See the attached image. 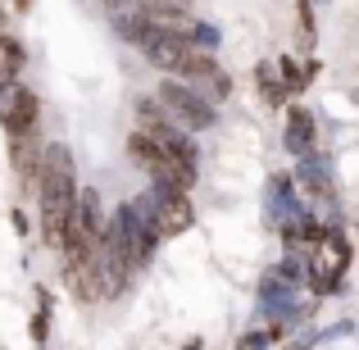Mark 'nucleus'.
Wrapping results in <instances>:
<instances>
[{"mask_svg": "<svg viewBox=\"0 0 359 350\" xmlns=\"http://www.w3.org/2000/svg\"><path fill=\"white\" fill-rule=\"evenodd\" d=\"M78 164H73V150L64 141H46L41 155V173H36V228L41 241L55 255L64 250V236H69V219L73 205H78Z\"/></svg>", "mask_w": 359, "mask_h": 350, "instance_id": "1", "label": "nucleus"}, {"mask_svg": "<svg viewBox=\"0 0 359 350\" xmlns=\"http://www.w3.org/2000/svg\"><path fill=\"white\" fill-rule=\"evenodd\" d=\"M305 260H309V282H305L309 296H314V300L337 296V291H341V282H346V273H351V264H355L351 236H346L341 223H327L323 241H318Z\"/></svg>", "mask_w": 359, "mask_h": 350, "instance_id": "2", "label": "nucleus"}, {"mask_svg": "<svg viewBox=\"0 0 359 350\" xmlns=\"http://www.w3.org/2000/svg\"><path fill=\"white\" fill-rule=\"evenodd\" d=\"M155 100L164 105V114L177 123L182 132H210L214 123H219V109H214V100L210 96H201V91L191 87V82H182V78H159V87H155Z\"/></svg>", "mask_w": 359, "mask_h": 350, "instance_id": "3", "label": "nucleus"}, {"mask_svg": "<svg viewBox=\"0 0 359 350\" xmlns=\"http://www.w3.org/2000/svg\"><path fill=\"white\" fill-rule=\"evenodd\" d=\"M296 187H300V196H305L314 210H323V219L327 223H337V182H332V164H327V155H305V159H296Z\"/></svg>", "mask_w": 359, "mask_h": 350, "instance_id": "4", "label": "nucleus"}, {"mask_svg": "<svg viewBox=\"0 0 359 350\" xmlns=\"http://www.w3.org/2000/svg\"><path fill=\"white\" fill-rule=\"evenodd\" d=\"M36 123H41V100H36L32 87L23 82H5L0 87V128L5 137H36Z\"/></svg>", "mask_w": 359, "mask_h": 350, "instance_id": "5", "label": "nucleus"}, {"mask_svg": "<svg viewBox=\"0 0 359 350\" xmlns=\"http://www.w3.org/2000/svg\"><path fill=\"white\" fill-rule=\"evenodd\" d=\"M305 210H314V205L300 196V187H296V177H291V173H273L269 182H264V223H269L273 232H278L282 223L300 219Z\"/></svg>", "mask_w": 359, "mask_h": 350, "instance_id": "6", "label": "nucleus"}, {"mask_svg": "<svg viewBox=\"0 0 359 350\" xmlns=\"http://www.w3.org/2000/svg\"><path fill=\"white\" fill-rule=\"evenodd\" d=\"M182 82H191L201 96H210L214 105H223V100L232 96V78H228V69L219 64V55L214 51H191V60L182 64V73H177Z\"/></svg>", "mask_w": 359, "mask_h": 350, "instance_id": "7", "label": "nucleus"}, {"mask_svg": "<svg viewBox=\"0 0 359 350\" xmlns=\"http://www.w3.org/2000/svg\"><path fill=\"white\" fill-rule=\"evenodd\" d=\"M191 51H196L191 41H182V36H168V32H150L146 46H141L146 64H150V69H159L164 78H177V73H182V64L191 60Z\"/></svg>", "mask_w": 359, "mask_h": 350, "instance_id": "8", "label": "nucleus"}, {"mask_svg": "<svg viewBox=\"0 0 359 350\" xmlns=\"http://www.w3.org/2000/svg\"><path fill=\"white\" fill-rule=\"evenodd\" d=\"M282 146H287L296 159H305V155L318 150V123H314V114H309L305 105H296V100L282 109Z\"/></svg>", "mask_w": 359, "mask_h": 350, "instance_id": "9", "label": "nucleus"}, {"mask_svg": "<svg viewBox=\"0 0 359 350\" xmlns=\"http://www.w3.org/2000/svg\"><path fill=\"white\" fill-rule=\"evenodd\" d=\"M300 291L305 287H296V282H287L278 269H264V278H259V287H255V314L269 323V318H278L282 309L291 305V300H300Z\"/></svg>", "mask_w": 359, "mask_h": 350, "instance_id": "10", "label": "nucleus"}, {"mask_svg": "<svg viewBox=\"0 0 359 350\" xmlns=\"http://www.w3.org/2000/svg\"><path fill=\"white\" fill-rule=\"evenodd\" d=\"M41 155H46V141H41V137H14V141H9V164H14V177H18V187L36 191Z\"/></svg>", "mask_w": 359, "mask_h": 350, "instance_id": "11", "label": "nucleus"}, {"mask_svg": "<svg viewBox=\"0 0 359 350\" xmlns=\"http://www.w3.org/2000/svg\"><path fill=\"white\" fill-rule=\"evenodd\" d=\"M255 91H259V100L269 109L291 105V91H287V82H282V73H278V64H273V60H259V64H255Z\"/></svg>", "mask_w": 359, "mask_h": 350, "instance_id": "12", "label": "nucleus"}, {"mask_svg": "<svg viewBox=\"0 0 359 350\" xmlns=\"http://www.w3.org/2000/svg\"><path fill=\"white\" fill-rule=\"evenodd\" d=\"M23 69H27V46L18 41L14 32H0V87H5V82H18Z\"/></svg>", "mask_w": 359, "mask_h": 350, "instance_id": "13", "label": "nucleus"}, {"mask_svg": "<svg viewBox=\"0 0 359 350\" xmlns=\"http://www.w3.org/2000/svg\"><path fill=\"white\" fill-rule=\"evenodd\" d=\"M46 337H50V296L46 291H36V314H32V342L46 346Z\"/></svg>", "mask_w": 359, "mask_h": 350, "instance_id": "14", "label": "nucleus"}, {"mask_svg": "<svg viewBox=\"0 0 359 350\" xmlns=\"http://www.w3.org/2000/svg\"><path fill=\"white\" fill-rule=\"evenodd\" d=\"M278 64V73H282V82H287V91H291V100L305 91V73H300V64L291 60V55H282V60H273Z\"/></svg>", "mask_w": 359, "mask_h": 350, "instance_id": "15", "label": "nucleus"}, {"mask_svg": "<svg viewBox=\"0 0 359 350\" xmlns=\"http://www.w3.org/2000/svg\"><path fill=\"white\" fill-rule=\"evenodd\" d=\"M219 41H223V32L201 18V23H196V32H191V46H196V51H219Z\"/></svg>", "mask_w": 359, "mask_h": 350, "instance_id": "16", "label": "nucleus"}, {"mask_svg": "<svg viewBox=\"0 0 359 350\" xmlns=\"http://www.w3.org/2000/svg\"><path fill=\"white\" fill-rule=\"evenodd\" d=\"M296 27H300V41H314V0H300L296 5Z\"/></svg>", "mask_w": 359, "mask_h": 350, "instance_id": "17", "label": "nucleus"}, {"mask_svg": "<svg viewBox=\"0 0 359 350\" xmlns=\"http://www.w3.org/2000/svg\"><path fill=\"white\" fill-rule=\"evenodd\" d=\"M232 350H273V342H269V332H264V328H250V332L237 337V346H232Z\"/></svg>", "mask_w": 359, "mask_h": 350, "instance_id": "18", "label": "nucleus"}, {"mask_svg": "<svg viewBox=\"0 0 359 350\" xmlns=\"http://www.w3.org/2000/svg\"><path fill=\"white\" fill-rule=\"evenodd\" d=\"M355 332V318H337L332 328H318V346H327V342H341V337H351Z\"/></svg>", "mask_w": 359, "mask_h": 350, "instance_id": "19", "label": "nucleus"}, {"mask_svg": "<svg viewBox=\"0 0 359 350\" xmlns=\"http://www.w3.org/2000/svg\"><path fill=\"white\" fill-rule=\"evenodd\" d=\"M318 69H323V64H318V60H314V55H309V60H305V64H300V73H305V87H309V82H314V78H318Z\"/></svg>", "mask_w": 359, "mask_h": 350, "instance_id": "20", "label": "nucleus"}, {"mask_svg": "<svg viewBox=\"0 0 359 350\" xmlns=\"http://www.w3.org/2000/svg\"><path fill=\"white\" fill-rule=\"evenodd\" d=\"M9 5H14L18 14H27V9H32V0H9Z\"/></svg>", "mask_w": 359, "mask_h": 350, "instance_id": "21", "label": "nucleus"}, {"mask_svg": "<svg viewBox=\"0 0 359 350\" xmlns=\"http://www.w3.org/2000/svg\"><path fill=\"white\" fill-rule=\"evenodd\" d=\"M182 350H201V337H191V342H187Z\"/></svg>", "mask_w": 359, "mask_h": 350, "instance_id": "22", "label": "nucleus"}]
</instances>
